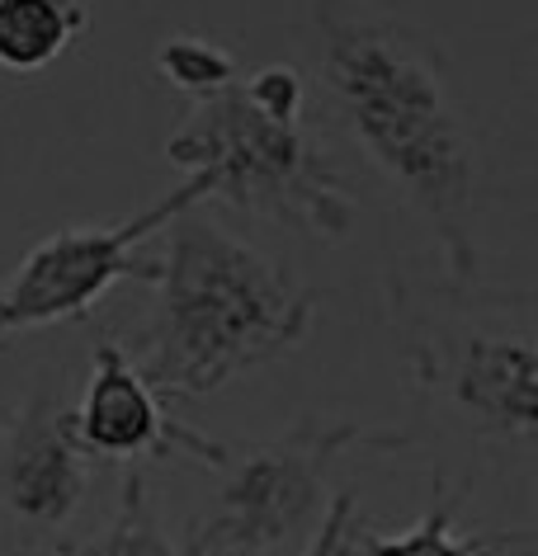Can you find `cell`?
<instances>
[{
    "mask_svg": "<svg viewBox=\"0 0 538 556\" xmlns=\"http://www.w3.org/2000/svg\"><path fill=\"white\" fill-rule=\"evenodd\" d=\"M24 556H179L171 547V538L161 533L157 505H151V485L142 477V467H133L123 477V495L109 528L95 542H80V547H43V552H24Z\"/></svg>",
    "mask_w": 538,
    "mask_h": 556,
    "instance_id": "8fae6325",
    "label": "cell"
},
{
    "mask_svg": "<svg viewBox=\"0 0 538 556\" xmlns=\"http://www.w3.org/2000/svg\"><path fill=\"white\" fill-rule=\"evenodd\" d=\"M453 514H459V495H449L445 477H435V500L416 528H406L402 538L350 528V547H359L364 556H496L510 542V538H459Z\"/></svg>",
    "mask_w": 538,
    "mask_h": 556,
    "instance_id": "30bf717a",
    "label": "cell"
},
{
    "mask_svg": "<svg viewBox=\"0 0 538 556\" xmlns=\"http://www.w3.org/2000/svg\"><path fill=\"white\" fill-rule=\"evenodd\" d=\"M316 38L326 94L354 147L430 222L445 269L477 278V147L449 94L445 58L374 0H298Z\"/></svg>",
    "mask_w": 538,
    "mask_h": 556,
    "instance_id": "6da1fadb",
    "label": "cell"
},
{
    "mask_svg": "<svg viewBox=\"0 0 538 556\" xmlns=\"http://www.w3.org/2000/svg\"><path fill=\"white\" fill-rule=\"evenodd\" d=\"M157 76L171 90L189 94V100H209V94L232 86L241 72H237V58H232L227 48H217L213 38L175 34L157 48Z\"/></svg>",
    "mask_w": 538,
    "mask_h": 556,
    "instance_id": "7c38bea8",
    "label": "cell"
},
{
    "mask_svg": "<svg viewBox=\"0 0 538 556\" xmlns=\"http://www.w3.org/2000/svg\"><path fill=\"white\" fill-rule=\"evenodd\" d=\"M165 161L185 175L209 170L213 199L322 241H345L354 227V193L326 147L302 128V114H270L241 76L209 100H195L189 123L165 142Z\"/></svg>",
    "mask_w": 538,
    "mask_h": 556,
    "instance_id": "3957f363",
    "label": "cell"
},
{
    "mask_svg": "<svg viewBox=\"0 0 538 556\" xmlns=\"http://www.w3.org/2000/svg\"><path fill=\"white\" fill-rule=\"evenodd\" d=\"M161 231V302L133 358L165 406L213 396L308 340L316 293L293 283L270 255L217 231L199 203Z\"/></svg>",
    "mask_w": 538,
    "mask_h": 556,
    "instance_id": "7a4b0ae2",
    "label": "cell"
},
{
    "mask_svg": "<svg viewBox=\"0 0 538 556\" xmlns=\"http://www.w3.org/2000/svg\"><path fill=\"white\" fill-rule=\"evenodd\" d=\"M72 429H76V443L90 457H118V463L185 453L203 467H227L232 457L227 443L203 439L189 425L165 415V401L157 396V387L142 378L137 358L118 340L95 344L86 392L72 406Z\"/></svg>",
    "mask_w": 538,
    "mask_h": 556,
    "instance_id": "52a82bcc",
    "label": "cell"
},
{
    "mask_svg": "<svg viewBox=\"0 0 538 556\" xmlns=\"http://www.w3.org/2000/svg\"><path fill=\"white\" fill-rule=\"evenodd\" d=\"M354 443L368 448H402L406 434H378L359 420H322L308 415L284 439L227 457L223 505L189 528L185 556H279L302 528L326 509V467Z\"/></svg>",
    "mask_w": 538,
    "mask_h": 556,
    "instance_id": "277c9868",
    "label": "cell"
},
{
    "mask_svg": "<svg viewBox=\"0 0 538 556\" xmlns=\"http://www.w3.org/2000/svg\"><path fill=\"white\" fill-rule=\"evenodd\" d=\"M246 90L255 94L270 114H284V118H298L302 114V76L293 66H265L255 76H241Z\"/></svg>",
    "mask_w": 538,
    "mask_h": 556,
    "instance_id": "5bb4252c",
    "label": "cell"
},
{
    "mask_svg": "<svg viewBox=\"0 0 538 556\" xmlns=\"http://www.w3.org/2000/svg\"><path fill=\"white\" fill-rule=\"evenodd\" d=\"M421 378H449V396L467 420L487 434L534 439L538 425V354L534 340L515 336H467L453 344V358L421 354Z\"/></svg>",
    "mask_w": 538,
    "mask_h": 556,
    "instance_id": "ba28073f",
    "label": "cell"
},
{
    "mask_svg": "<svg viewBox=\"0 0 538 556\" xmlns=\"http://www.w3.org/2000/svg\"><path fill=\"white\" fill-rule=\"evenodd\" d=\"M90 491V453L76 443L58 387L34 392L0 425V514L24 552L58 547Z\"/></svg>",
    "mask_w": 538,
    "mask_h": 556,
    "instance_id": "8992f818",
    "label": "cell"
},
{
    "mask_svg": "<svg viewBox=\"0 0 538 556\" xmlns=\"http://www.w3.org/2000/svg\"><path fill=\"white\" fill-rule=\"evenodd\" d=\"M354 514H359L354 491H340L336 500H326L322 519H316V533H312V542H308V552L302 556H350Z\"/></svg>",
    "mask_w": 538,
    "mask_h": 556,
    "instance_id": "4fadbf2b",
    "label": "cell"
},
{
    "mask_svg": "<svg viewBox=\"0 0 538 556\" xmlns=\"http://www.w3.org/2000/svg\"><path fill=\"white\" fill-rule=\"evenodd\" d=\"M213 199V175L189 170L185 185L165 199L147 203L142 213L109 222V227H62L43 236L29 255L15 264V274L0 283V344L43 330L58 321H86L109 288L123 278L157 283L161 260L137 255L175 213Z\"/></svg>",
    "mask_w": 538,
    "mask_h": 556,
    "instance_id": "5b68a950",
    "label": "cell"
},
{
    "mask_svg": "<svg viewBox=\"0 0 538 556\" xmlns=\"http://www.w3.org/2000/svg\"><path fill=\"white\" fill-rule=\"evenodd\" d=\"M90 29L86 0H0V72H48Z\"/></svg>",
    "mask_w": 538,
    "mask_h": 556,
    "instance_id": "9c48e42d",
    "label": "cell"
}]
</instances>
